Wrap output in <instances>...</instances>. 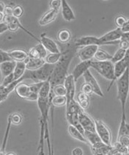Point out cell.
Returning <instances> with one entry per match:
<instances>
[{
  "instance_id": "1",
  "label": "cell",
  "mask_w": 129,
  "mask_h": 155,
  "mask_svg": "<svg viewBox=\"0 0 129 155\" xmlns=\"http://www.w3.org/2000/svg\"><path fill=\"white\" fill-rule=\"evenodd\" d=\"M75 54V48L70 46L62 54L61 58L56 64H55L54 71L50 77V85L53 87L57 85H64L65 78L67 77V73L72 58Z\"/></svg>"
},
{
  "instance_id": "2",
  "label": "cell",
  "mask_w": 129,
  "mask_h": 155,
  "mask_svg": "<svg viewBox=\"0 0 129 155\" xmlns=\"http://www.w3.org/2000/svg\"><path fill=\"white\" fill-rule=\"evenodd\" d=\"M117 89L118 99L120 101L122 107V117H125V104L129 93V68L117 80Z\"/></svg>"
},
{
  "instance_id": "3",
  "label": "cell",
  "mask_w": 129,
  "mask_h": 155,
  "mask_svg": "<svg viewBox=\"0 0 129 155\" xmlns=\"http://www.w3.org/2000/svg\"><path fill=\"white\" fill-rule=\"evenodd\" d=\"M55 65H50L45 63L41 68L35 71L27 70L22 78L23 80L30 79L35 82H46L51 77V74L54 71Z\"/></svg>"
},
{
  "instance_id": "4",
  "label": "cell",
  "mask_w": 129,
  "mask_h": 155,
  "mask_svg": "<svg viewBox=\"0 0 129 155\" xmlns=\"http://www.w3.org/2000/svg\"><path fill=\"white\" fill-rule=\"evenodd\" d=\"M90 67L94 68L98 71L104 78L107 80H111L109 88L107 91H109L110 87L114 82V64L111 63V61H91Z\"/></svg>"
},
{
  "instance_id": "5",
  "label": "cell",
  "mask_w": 129,
  "mask_h": 155,
  "mask_svg": "<svg viewBox=\"0 0 129 155\" xmlns=\"http://www.w3.org/2000/svg\"><path fill=\"white\" fill-rule=\"evenodd\" d=\"M95 131L97 134L102 140V142L106 145L111 146V135L109 127H107L104 122L100 120H95Z\"/></svg>"
},
{
  "instance_id": "6",
  "label": "cell",
  "mask_w": 129,
  "mask_h": 155,
  "mask_svg": "<svg viewBox=\"0 0 129 155\" xmlns=\"http://www.w3.org/2000/svg\"><path fill=\"white\" fill-rule=\"evenodd\" d=\"M123 32L120 28H117L115 30L105 34L102 37L99 38V41L101 45L104 44H116L117 41L120 40Z\"/></svg>"
},
{
  "instance_id": "7",
  "label": "cell",
  "mask_w": 129,
  "mask_h": 155,
  "mask_svg": "<svg viewBox=\"0 0 129 155\" xmlns=\"http://www.w3.org/2000/svg\"><path fill=\"white\" fill-rule=\"evenodd\" d=\"M79 120L80 124L83 127L84 130L87 131V132H96L95 120L84 110L79 113Z\"/></svg>"
},
{
  "instance_id": "8",
  "label": "cell",
  "mask_w": 129,
  "mask_h": 155,
  "mask_svg": "<svg viewBox=\"0 0 129 155\" xmlns=\"http://www.w3.org/2000/svg\"><path fill=\"white\" fill-rule=\"evenodd\" d=\"M98 49V46L96 45L84 46L78 52L79 58L82 62L91 60V59L95 56Z\"/></svg>"
},
{
  "instance_id": "9",
  "label": "cell",
  "mask_w": 129,
  "mask_h": 155,
  "mask_svg": "<svg viewBox=\"0 0 129 155\" xmlns=\"http://www.w3.org/2000/svg\"><path fill=\"white\" fill-rule=\"evenodd\" d=\"M64 86L66 89L67 94H66V98H67V104L69 103L70 101L74 99L75 96V80L73 78V75L70 74L67 76V77L65 78V82H64Z\"/></svg>"
},
{
  "instance_id": "10",
  "label": "cell",
  "mask_w": 129,
  "mask_h": 155,
  "mask_svg": "<svg viewBox=\"0 0 129 155\" xmlns=\"http://www.w3.org/2000/svg\"><path fill=\"white\" fill-rule=\"evenodd\" d=\"M84 79H85L86 83L89 84L91 86V87L92 88V91L95 94H97L98 96H101V97H104V94H103L102 91H101V87L98 83V82L96 81L95 77L92 76V74L90 73L89 70H87V71L83 75Z\"/></svg>"
},
{
  "instance_id": "11",
  "label": "cell",
  "mask_w": 129,
  "mask_h": 155,
  "mask_svg": "<svg viewBox=\"0 0 129 155\" xmlns=\"http://www.w3.org/2000/svg\"><path fill=\"white\" fill-rule=\"evenodd\" d=\"M28 54L29 58L32 59H45V58L47 56V51L44 46L39 43L30 49Z\"/></svg>"
},
{
  "instance_id": "12",
  "label": "cell",
  "mask_w": 129,
  "mask_h": 155,
  "mask_svg": "<svg viewBox=\"0 0 129 155\" xmlns=\"http://www.w3.org/2000/svg\"><path fill=\"white\" fill-rule=\"evenodd\" d=\"M40 44L44 46L45 49L46 51H49L50 53H60V49L58 47L57 44L56 42L50 38L47 37L45 35H41V38L40 39Z\"/></svg>"
},
{
  "instance_id": "13",
  "label": "cell",
  "mask_w": 129,
  "mask_h": 155,
  "mask_svg": "<svg viewBox=\"0 0 129 155\" xmlns=\"http://www.w3.org/2000/svg\"><path fill=\"white\" fill-rule=\"evenodd\" d=\"M91 61H92V60L82 61L75 67V68L73 69V72H72L71 74L73 75V78H74L75 82L78 80L80 77L83 76L84 74H85L87 70H89V68H90Z\"/></svg>"
},
{
  "instance_id": "14",
  "label": "cell",
  "mask_w": 129,
  "mask_h": 155,
  "mask_svg": "<svg viewBox=\"0 0 129 155\" xmlns=\"http://www.w3.org/2000/svg\"><path fill=\"white\" fill-rule=\"evenodd\" d=\"M91 151L93 155H111L114 147L113 146H108L102 143L96 146H90Z\"/></svg>"
},
{
  "instance_id": "15",
  "label": "cell",
  "mask_w": 129,
  "mask_h": 155,
  "mask_svg": "<svg viewBox=\"0 0 129 155\" xmlns=\"http://www.w3.org/2000/svg\"><path fill=\"white\" fill-rule=\"evenodd\" d=\"M91 45H101L98 38L94 37V36H86L77 39L75 41V46H87Z\"/></svg>"
},
{
  "instance_id": "16",
  "label": "cell",
  "mask_w": 129,
  "mask_h": 155,
  "mask_svg": "<svg viewBox=\"0 0 129 155\" xmlns=\"http://www.w3.org/2000/svg\"><path fill=\"white\" fill-rule=\"evenodd\" d=\"M62 14H63V18L66 21H71L76 18V15L73 13V10L68 4L66 0H62Z\"/></svg>"
},
{
  "instance_id": "17",
  "label": "cell",
  "mask_w": 129,
  "mask_h": 155,
  "mask_svg": "<svg viewBox=\"0 0 129 155\" xmlns=\"http://www.w3.org/2000/svg\"><path fill=\"white\" fill-rule=\"evenodd\" d=\"M8 54L10 58L15 62L25 61L29 58L28 53L22 49H15V50L8 51Z\"/></svg>"
},
{
  "instance_id": "18",
  "label": "cell",
  "mask_w": 129,
  "mask_h": 155,
  "mask_svg": "<svg viewBox=\"0 0 129 155\" xmlns=\"http://www.w3.org/2000/svg\"><path fill=\"white\" fill-rule=\"evenodd\" d=\"M15 65H16V62L13 60L4 62L0 64V71H1L2 75L3 76V78L13 73Z\"/></svg>"
},
{
  "instance_id": "19",
  "label": "cell",
  "mask_w": 129,
  "mask_h": 155,
  "mask_svg": "<svg viewBox=\"0 0 129 155\" xmlns=\"http://www.w3.org/2000/svg\"><path fill=\"white\" fill-rule=\"evenodd\" d=\"M57 13L58 11L52 9L47 11L42 17H41L40 19L39 20V25L40 26H45L51 23V22L54 21L55 20L56 15H57Z\"/></svg>"
},
{
  "instance_id": "20",
  "label": "cell",
  "mask_w": 129,
  "mask_h": 155,
  "mask_svg": "<svg viewBox=\"0 0 129 155\" xmlns=\"http://www.w3.org/2000/svg\"><path fill=\"white\" fill-rule=\"evenodd\" d=\"M24 62L27 64V70L29 71L39 69L46 63L44 59H32L30 58H27Z\"/></svg>"
},
{
  "instance_id": "21",
  "label": "cell",
  "mask_w": 129,
  "mask_h": 155,
  "mask_svg": "<svg viewBox=\"0 0 129 155\" xmlns=\"http://www.w3.org/2000/svg\"><path fill=\"white\" fill-rule=\"evenodd\" d=\"M84 136H85L86 140H87L90 146H96L103 143L98 135L97 134V132H91L85 131Z\"/></svg>"
},
{
  "instance_id": "22",
  "label": "cell",
  "mask_w": 129,
  "mask_h": 155,
  "mask_svg": "<svg viewBox=\"0 0 129 155\" xmlns=\"http://www.w3.org/2000/svg\"><path fill=\"white\" fill-rule=\"evenodd\" d=\"M129 68V65L123 60H120L114 64V80H118L127 68Z\"/></svg>"
},
{
  "instance_id": "23",
  "label": "cell",
  "mask_w": 129,
  "mask_h": 155,
  "mask_svg": "<svg viewBox=\"0 0 129 155\" xmlns=\"http://www.w3.org/2000/svg\"><path fill=\"white\" fill-rule=\"evenodd\" d=\"M27 70V64L24 61L16 62L13 74H14V80H18L23 77Z\"/></svg>"
},
{
  "instance_id": "24",
  "label": "cell",
  "mask_w": 129,
  "mask_h": 155,
  "mask_svg": "<svg viewBox=\"0 0 129 155\" xmlns=\"http://www.w3.org/2000/svg\"><path fill=\"white\" fill-rule=\"evenodd\" d=\"M15 93L21 99H26L30 94V85L26 83H19L15 88Z\"/></svg>"
},
{
  "instance_id": "25",
  "label": "cell",
  "mask_w": 129,
  "mask_h": 155,
  "mask_svg": "<svg viewBox=\"0 0 129 155\" xmlns=\"http://www.w3.org/2000/svg\"><path fill=\"white\" fill-rule=\"evenodd\" d=\"M68 131L71 137H73L74 139H76V140H78L81 141V142L85 143H88V142L86 140L85 137H84V135L75 127H73L72 125H69L68 126Z\"/></svg>"
},
{
  "instance_id": "26",
  "label": "cell",
  "mask_w": 129,
  "mask_h": 155,
  "mask_svg": "<svg viewBox=\"0 0 129 155\" xmlns=\"http://www.w3.org/2000/svg\"><path fill=\"white\" fill-rule=\"evenodd\" d=\"M50 91H51V85H50V78L44 82L42 87L39 91L38 96L41 99H49Z\"/></svg>"
},
{
  "instance_id": "27",
  "label": "cell",
  "mask_w": 129,
  "mask_h": 155,
  "mask_svg": "<svg viewBox=\"0 0 129 155\" xmlns=\"http://www.w3.org/2000/svg\"><path fill=\"white\" fill-rule=\"evenodd\" d=\"M94 58L97 61L103 62V61H110L112 58V55L109 54L106 51L103 50V49H99L96 51L95 54Z\"/></svg>"
},
{
  "instance_id": "28",
  "label": "cell",
  "mask_w": 129,
  "mask_h": 155,
  "mask_svg": "<svg viewBox=\"0 0 129 155\" xmlns=\"http://www.w3.org/2000/svg\"><path fill=\"white\" fill-rule=\"evenodd\" d=\"M71 38V34L68 30L63 29L58 32L57 39L61 44H67L70 41Z\"/></svg>"
},
{
  "instance_id": "29",
  "label": "cell",
  "mask_w": 129,
  "mask_h": 155,
  "mask_svg": "<svg viewBox=\"0 0 129 155\" xmlns=\"http://www.w3.org/2000/svg\"><path fill=\"white\" fill-rule=\"evenodd\" d=\"M89 96L86 95L82 92L79 93L78 95H77V102L82 109L85 110L88 108L89 104Z\"/></svg>"
},
{
  "instance_id": "30",
  "label": "cell",
  "mask_w": 129,
  "mask_h": 155,
  "mask_svg": "<svg viewBox=\"0 0 129 155\" xmlns=\"http://www.w3.org/2000/svg\"><path fill=\"white\" fill-rule=\"evenodd\" d=\"M61 53H49L47 54V56L45 58V62L47 64L50 65H55L59 62V60L61 58Z\"/></svg>"
},
{
  "instance_id": "31",
  "label": "cell",
  "mask_w": 129,
  "mask_h": 155,
  "mask_svg": "<svg viewBox=\"0 0 129 155\" xmlns=\"http://www.w3.org/2000/svg\"><path fill=\"white\" fill-rule=\"evenodd\" d=\"M122 135L129 136V124H127L126 121H125V117H122L118 137H119Z\"/></svg>"
},
{
  "instance_id": "32",
  "label": "cell",
  "mask_w": 129,
  "mask_h": 155,
  "mask_svg": "<svg viewBox=\"0 0 129 155\" xmlns=\"http://www.w3.org/2000/svg\"><path fill=\"white\" fill-rule=\"evenodd\" d=\"M53 93L56 96H66L67 91L64 85H57L51 87Z\"/></svg>"
},
{
  "instance_id": "33",
  "label": "cell",
  "mask_w": 129,
  "mask_h": 155,
  "mask_svg": "<svg viewBox=\"0 0 129 155\" xmlns=\"http://www.w3.org/2000/svg\"><path fill=\"white\" fill-rule=\"evenodd\" d=\"M51 104L54 107H63L65 105L66 106V96H54L51 101Z\"/></svg>"
},
{
  "instance_id": "34",
  "label": "cell",
  "mask_w": 129,
  "mask_h": 155,
  "mask_svg": "<svg viewBox=\"0 0 129 155\" xmlns=\"http://www.w3.org/2000/svg\"><path fill=\"white\" fill-rule=\"evenodd\" d=\"M125 51H126V50H125V49H119L116 52H115V54L113 55L112 58H111V60H110V61L112 63H114V64H115V63H118V62L122 60L124 58Z\"/></svg>"
},
{
  "instance_id": "35",
  "label": "cell",
  "mask_w": 129,
  "mask_h": 155,
  "mask_svg": "<svg viewBox=\"0 0 129 155\" xmlns=\"http://www.w3.org/2000/svg\"><path fill=\"white\" fill-rule=\"evenodd\" d=\"M45 138L47 140V145H48V149H49V155H54V151H53L52 147H51V141H50V137L49 133V127L48 125L45 126Z\"/></svg>"
},
{
  "instance_id": "36",
  "label": "cell",
  "mask_w": 129,
  "mask_h": 155,
  "mask_svg": "<svg viewBox=\"0 0 129 155\" xmlns=\"http://www.w3.org/2000/svg\"><path fill=\"white\" fill-rule=\"evenodd\" d=\"M45 82H35V84H32V85H30V92L35 93V94H38L39 91L42 87L43 85L44 84Z\"/></svg>"
},
{
  "instance_id": "37",
  "label": "cell",
  "mask_w": 129,
  "mask_h": 155,
  "mask_svg": "<svg viewBox=\"0 0 129 155\" xmlns=\"http://www.w3.org/2000/svg\"><path fill=\"white\" fill-rule=\"evenodd\" d=\"M23 13H24V9L21 5H16V6L13 8V16L18 18H20L21 16H22Z\"/></svg>"
},
{
  "instance_id": "38",
  "label": "cell",
  "mask_w": 129,
  "mask_h": 155,
  "mask_svg": "<svg viewBox=\"0 0 129 155\" xmlns=\"http://www.w3.org/2000/svg\"><path fill=\"white\" fill-rule=\"evenodd\" d=\"M127 21H128V20L123 15H119L115 18V24L118 26V28L121 29L127 23Z\"/></svg>"
},
{
  "instance_id": "39",
  "label": "cell",
  "mask_w": 129,
  "mask_h": 155,
  "mask_svg": "<svg viewBox=\"0 0 129 155\" xmlns=\"http://www.w3.org/2000/svg\"><path fill=\"white\" fill-rule=\"evenodd\" d=\"M15 81L14 80V74H11L7 76V77H5L3 78V81L2 82V85L5 86V87H7V86H8L10 84L12 83V82H13Z\"/></svg>"
},
{
  "instance_id": "40",
  "label": "cell",
  "mask_w": 129,
  "mask_h": 155,
  "mask_svg": "<svg viewBox=\"0 0 129 155\" xmlns=\"http://www.w3.org/2000/svg\"><path fill=\"white\" fill-rule=\"evenodd\" d=\"M11 122L14 125H19L22 122V117L19 113H13L11 115Z\"/></svg>"
},
{
  "instance_id": "41",
  "label": "cell",
  "mask_w": 129,
  "mask_h": 155,
  "mask_svg": "<svg viewBox=\"0 0 129 155\" xmlns=\"http://www.w3.org/2000/svg\"><path fill=\"white\" fill-rule=\"evenodd\" d=\"M118 142L120 143L122 146L125 147H128L129 146V136L127 135H122L120 137H118Z\"/></svg>"
},
{
  "instance_id": "42",
  "label": "cell",
  "mask_w": 129,
  "mask_h": 155,
  "mask_svg": "<svg viewBox=\"0 0 129 155\" xmlns=\"http://www.w3.org/2000/svg\"><path fill=\"white\" fill-rule=\"evenodd\" d=\"M13 60L10 58V57L8 55V51H5L2 50H0V64L6 61H10Z\"/></svg>"
},
{
  "instance_id": "43",
  "label": "cell",
  "mask_w": 129,
  "mask_h": 155,
  "mask_svg": "<svg viewBox=\"0 0 129 155\" xmlns=\"http://www.w3.org/2000/svg\"><path fill=\"white\" fill-rule=\"evenodd\" d=\"M50 6H51L52 10H56V11L59 12L60 8L62 7V1H60V0H53V1H51Z\"/></svg>"
},
{
  "instance_id": "44",
  "label": "cell",
  "mask_w": 129,
  "mask_h": 155,
  "mask_svg": "<svg viewBox=\"0 0 129 155\" xmlns=\"http://www.w3.org/2000/svg\"><path fill=\"white\" fill-rule=\"evenodd\" d=\"M82 92L83 93V94H86V95L89 96L90 95V94H92V93H93V91H92V88L91 87V86L89 85V84L86 83L85 82L82 87Z\"/></svg>"
},
{
  "instance_id": "45",
  "label": "cell",
  "mask_w": 129,
  "mask_h": 155,
  "mask_svg": "<svg viewBox=\"0 0 129 155\" xmlns=\"http://www.w3.org/2000/svg\"><path fill=\"white\" fill-rule=\"evenodd\" d=\"M113 146H114L115 150L120 151V152L123 153V154H125L128 153L127 152V148L125 147V146H122L120 143H118V142L115 143V144Z\"/></svg>"
},
{
  "instance_id": "46",
  "label": "cell",
  "mask_w": 129,
  "mask_h": 155,
  "mask_svg": "<svg viewBox=\"0 0 129 155\" xmlns=\"http://www.w3.org/2000/svg\"><path fill=\"white\" fill-rule=\"evenodd\" d=\"M38 98H39L38 94H35V93L30 92V94L27 96V97L25 99H27V100H29V101H37V100H38Z\"/></svg>"
},
{
  "instance_id": "47",
  "label": "cell",
  "mask_w": 129,
  "mask_h": 155,
  "mask_svg": "<svg viewBox=\"0 0 129 155\" xmlns=\"http://www.w3.org/2000/svg\"><path fill=\"white\" fill-rule=\"evenodd\" d=\"M13 8L10 6H5L3 13H4L5 16H13Z\"/></svg>"
},
{
  "instance_id": "48",
  "label": "cell",
  "mask_w": 129,
  "mask_h": 155,
  "mask_svg": "<svg viewBox=\"0 0 129 155\" xmlns=\"http://www.w3.org/2000/svg\"><path fill=\"white\" fill-rule=\"evenodd\" d=\"M72 155H83V150L79 147H76L71 151Z\"/></svg>"
},
{
  "instance_id": "49",
  "label": "cell",
  "mask_w": 129,
  "mask_h": 155,
  "mask_svg": "<svg viewBox=\"0 0 129 155\" xmlns=\"http://www.w3.org/2000/svg\"><path fill=\"white\" fill-rule=\"evenodd\" d=\"M120 49H125V50H126V49H128L129 44L124 41H120Z\"/></svg>"
},
{
  "instance_id": "50",
  "label": "cell",
  "mask_w": 129,
  "mask_h": 155,
  "mask_svg": "<svg viewBox=\"0 0 129 155\" xmlns=\"http://www.w3.org/2000/svg\"><path fill=\"white\" fill-rule=\"evenodd\" d=\"M7 30H8V25H7L5 23H4V22H2V23H0V34L6 32Z\"/></svg>"
},
{
  "instance_id": "51",
  "label": "cell",
  "mask_w": 129,
  "mask_h": 155,
  "mask_svg": "<svg viewBox=\"0 0 129 155\" xmlns=\"http://www.w3.org/2000/svg\"><path fill=\"white\" fill-rule=\"evenodd\" d=\"M120 41H124L129 44V32L123 33V35L121 36V38H120Z\"/></svg>"
},
{
  "instance_id": "52",
  "label": "cell",
  "mask_w": 129,
  "mask_h": 155,
  "mask_svg": "<svg viewBox=\"0 0 129 155\" xmlns=\"http://www.w3.org/2000/svg\"><path fill=\"white\" fill-rule=\"evenodd\" d=\"M121 31L123 32V33H126V32H129V21H128L127 23L123 26L121 28Z\"/></svg>"
},
{
  "instance_id": "53",
  "label": "cell",
  "mask_w": 129,
  "mask_h": 155,
  "mask_svg": "<svg viewBox=\"0 0 129 155\" xmlns=\"http://www.w3.org/2000/svg\"><path fill=\"white\" fill-rule=\"evenodd\" d=\"M125 63H127L129 65V47L128 49H126V51H125V57L123 59Z\"/></svg>"
},
{
  "instance_id": "54",
  "label": "cell",
  "mask_w": 129,
  "mask_h": 155,
  "mask_svg": "<svg viewBox=\"0 0 129 155\" xmlns=\"http://www.w3.org/2000/svg\"><path fill=\"white\" fill-rule=\"evenodd\" d=\"M5 87H5V86L0 85V98H1V96L3 95V94H4Z\"/></svg>"
},
{
  "instance_id": "55",
  "label": "cell",
  "mask_w": 129,
  "mask_h": 155,
  "mask_svg": "<svg viewBox=\"0 0 129 155\" xmlns=\"http://www.w3.org/2000/svg\"><path fill=\"white\" fill-rule=\"evenodd\" d=\"M5 5L2 2H0V13H4V10H5Z\"/></svg>"
},
{
  "instance_id": "56",
  "label": "cell",
  "mask_w": 129,
  "mask_h": 155,
  "mask_svg": "<svg viewBox=\"0 0 129 155\" xmlns=\"http://www.w3.org/2000/svg\"><path fill=\"white\" fill-rule=\"evenodd\" d=\"M113 147H114V146H113ZM111 155H125V154L120 152V151L115 150L114 148V151H113V152H112V154H111Z\"/></svg>"
},
{
  "instance_id": "57",
  "label": "cell",
  "mask_w": 129,
  "mask_h": 155,
  "mask_svg": "<svg viewBox=\"0 0 129 155\" xmlns=\"http://www.w3.org/2000/svg\"><path fill=\"white\" fill-rule=\"evenodd\" d=\"M5 18V15L3 13H0V23H2V21L3 19H4Z\"/></svg>"
},
{
  "instance_id": "58",
  "label": "cell",
  "mask_w": 129,
  "mask_h": 155,
  "mask_svg": "<svg viewBox=\"0 0 129 155\" xmlns=\"http://www.w3.org/2000/svg\"><path fill=\"white\" fill-rule=\"evenodd\" d=\"M6 155H16L15 154V153H13V152H10V153H8V154H6Z\"/></svg>"
},
{
  "instance_id": "59",
  "label": "cell",
  "mask_w": 129,
  "mask_h": 155,
  "mask_svg": "<svg viewBox=\"0 0 129 155\" xmlns=\"http://www.w3.org/2000/svg\"><path fill=\"white\" fill-rule=\"evenodd\" d=\"M127 152H128L129 154V146H128V147H127Z\"/></svg>"
},
{
  "instance_id": "60",
  "label": "cell",
  "mask_w": 129,
  "mask_h": 155,
  "mask_svg": "<svg viewBox=\"0 0 129 155\" xmlns=\"http://www.w3.org/2000/svg\"><path fill=\"white\" fill-rule=\"evenodd\" d=\"M128 21H129V20H128Z\"/></svg>"
}]
</instances>
